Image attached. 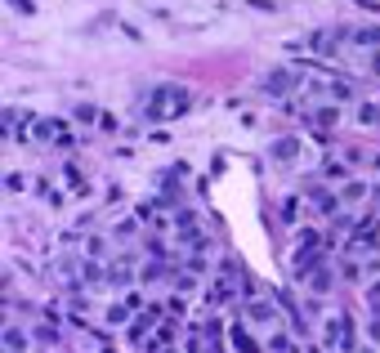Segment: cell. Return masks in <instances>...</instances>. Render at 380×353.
I'll return each mask as SVG.
<instances>
[{
  "label": "cell",
  "instance_id": "6da1fadb",
  "mask_svg": "<svg viewBox=\"0 0 380 353\" xmlns=\"http://www.w3.org/2000/svg\"><path fill=\"white\" fill-rule=\"evenodd\" d=\"M193 108V90H184V85H157V90L148 94V117H184V112Z\"/></svg>",
  "mask_w": 380,
  "mask_h": 353
},
{
  "label": "cell",
  "instance_id": "7a4b0ae2",
  "mask_svg": "<svg viewBox=\"0 0 380 353\" xmlns=\"http://www.w3.org/2000/svg\"><path fill=\"white\" fill-rule=\"evenodd\" d=\"M32 143H50V148H72L76 135L68 121H54V117H36L32 121Z\"/></svg>",
  "mask_w": 380,
  "mask_h": 353
},
{
  "label": "cell",
  "instance_id": "3957f363",
  "mask_svg": "<svg viewBox=\"0 0 380 353\" xmlns=\"http://www.w3.org/2000/svg\"><path fill=\"white\" fill-rule=\"evenodd\" d=\"M354 322L340 313V318H327V345L331 349H340V353H354Z\"/></svg>",
  "mask_w": 380,
  "mask_h": 353
},
{
  "label": "cell",
  "instance_id": "277c9868",
  "mask_svg": "<svg viewBox=\"0 0 380 353\" xmlns=\"http://www.w3.org/2000/svg\"><path fill=\"white\" fill-rule=\"evenodd\" d=\"M300 81H304L300 72H291V68H273V72L260 81V90H264V94H273V99H282V94H291Z\"/></svg>",
  "mask_w": 380,
  "mask_h": 353
},
{
  "label": "cell",
  "instance_id": "5b68a950",
  "mask_svg": "<svg viewBox=\"0 0 380 353\" xmlns=\"http://www.w3.org/2000/svg\"><path fill=\"white\" fill-rule=\"evenodd\" d=\"M331 282H336V273H331V269H313L309 278H304V286H309L313 295H327V291H331Z\"/></svg>",
  "mask_w": 380,
  "mask_h": 353
},
{
  "label": "cell",
  "instance_id": "8992f818",
  "mask_svg": "<svg viewBox=\"0 0 380 353\" xmlns=\"http://www.w3.org/2000/svg\"><path fill=\"white\" fill-rule=\"evenodd\" d=\"M269 157H273V161H296V157H300V139H278V143L269 148Z\"/></svg>",
  "mask_w": 380,
  "mask_h": 353
},
{
  "label": "cell",
  "instance_id": "52a82bcc",
  "mask_svg": "<svg viewBox=\"0 0 380 353\" xmlns=\"http://www.w3.org/2000/svg\"><path fill=\"white\" fill-rule=\"evenodd\" d=\"M246 313H251L255 322H269V327H273V322H278V309H273L269 300H255V304H246Z\"/></svg>",
  "mask_w": 380,
  "mask_h": 353
},
{
  "label": "cell",
  "instance_id": "ba28073f",
  "mask_svg": "<svg viewBox=\"0 0 380 353\" xmlns=\"http://www.w3.org/2000/svg\"><path fill=\"white\" fill-rule=\"evenodd\" d=\"M27 349V336L18 327H5V353H23Z\"/></svg>",
  "mask_w": 380,
  "mask_h": 353
},
{
  "label": "cell",
  "instance_id": "9c48e42d",
  "mask_svg": "<svg viewBox=\"0 0 380 353\" xmlns=\"http://www.w3.org/2000/svg\"><path fill=\"white\" fill-rule=\"evenodd\" d=\"M358 121H363V126H380V103H358Z\"/></svg>",
  "mask_w": 380,
  "mask_h": 353
},
{
  "label": "cell",
  "instance_id": "30bf717a",
  "mask_svg": "<svg viewBox=\"0 0 380 353\" xmlns=\"http://www.w3.org/2000/svg\"><path fill=\"white\" fill-rule=\"evenodd\" d=\"M152 322H157V318H148V313H144V318H139L135 327H130V340H144L148 331H152Z\"/></svg>",
  "mask_w": 380,
  "mask_h": 353
},
{
  "label": "cell",
  "instance_id": "8fae6325",
  "mask_svg": "<svg viewBox=\"0 0 380 353\" xmlns=\"http://www.w3.org/2000/svg\"><path fill=\"white\" fill-rule=\"evenodd\" d=\"M233 345H237V349H242V353H260V349H255V345H251V336H246V331H242V327H233Z\"/></svg>",
  "mask_w": 380,
  "mask_h": 353
},
{
  "label": "cell",
  "instance_id": "7c38bea8",
  "mask_svg": "<svg viewBox=\"0 0 380 353\" xmlns=\"http://www.w3.org/2000/svg\"><path fill=\"white\" fill-rule=\"evenodd\" d=\"M354 41H358V45H380V27H363Z\"/></svg>",
  "mask_w": 380,
  "mask_h": 353
},
{
  "label": "cell",
  "instance_id": "4fadbf2b",
  "mask_svg": "<svg viewBox=\"0 0 380 353\" xmlns=\"http://www.w3.org/2000/svg\"><path fill=\"white\" fill-rule=\"evenodd\" d=\"M76 121H90L94 126V121H99V108H94V103H81V108H76Z\"/></svg>",
  "mask_w": 380,
  "mask_h": 353
},
{
  "label": "cell",
  "instance_id": "5bb4252c",
  "mask_svg": "<svg viewBox=\"0 0 380 353\" xmlns=\"http://www.w3.org/2000/svg\"><path fill=\"white\" fill-rule=\"evenodd\" d=\"M367 188L363 184H340V197H345V202H358V197H363Z\"/></svg>",
  "mask_w": 380,
  "mask_h": 353
},
{
  "label": "cell",
  "instance_id": "9a60e30c",
  "mask_svg": "<svg viewBox=\"0 0 380 353\" xmlns=\"http://www.w3.org/2000/svg\"><path fill=\"white\" fill-rule=\"evenodd\" d=\"M5 188H9V193H23V188H27V175H5Z\"/></svg>",
  "mask_w": 380,
  "mask_h": 353
},
{
  "label": "cell",
  "instance_id": "2e32d148",
  "mask_svg": "<svg viewBox=\"0 0 380 353\" xmlns=\"http://www.w3.org/2000/svg\"><path fill=\"white\" fill-rule=\"evenodd\" d=\"M367 336L380 345V309H372V322H367Z\"/></svg>",
  "mask_w": 380,
  "mask_h": 353
},
{
  "label": "cell",
  "instance_id": "e0dca14e",
  "mask_svg": "<svg viewBox=\"0 0 380 353\" xmlns=\"http://www.w3.org/2000/svg\"><path fill=\"white\" fill-rule=\"evenodd\" d=\"M273 353H296V349H291L287 336H273Z\"/></svg>",
  "mask_w": 380,
  "mask_h": 353
},
{
  "label": "cell",
  "instance_id": "ac0fdd59",
  "mask_svg": "<svg viewBox=\"0 0 380 353\" xmlns=\"http://www.w3.org/2000/svg\"><path fill=\"white\" fill-rule=\"evenodd\" d=\"M14 9H23V14H32V0H9Z\"/></svg>",
  "mask_w": 380,
  "mask_h": 353
}]
</instances>
